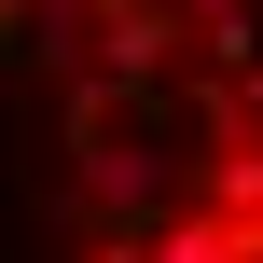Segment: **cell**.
I'll list each match as a JSON object with an SVG mask.
<instances>
[{
    "mask_svg": "<svg viewBox=\"0 0 263 263\" xmlns=\"http://www.w3.org/2000/svg\"><path fill=\"white\" fill-rule=\"evenodd\" d=\"M0 263H263V0H0Z\"/></svg>",
    "mask_w": 263,
    "mask_h": 263,
    "instance_id": "cell-1",
    "label": "cell"
}]
</instances>
